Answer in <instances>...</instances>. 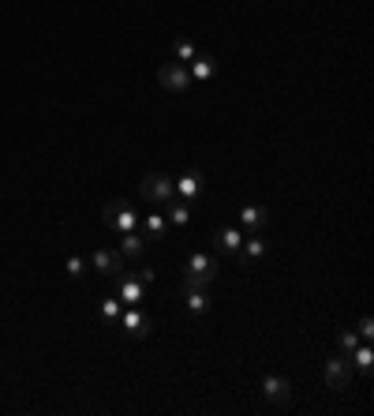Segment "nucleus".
<instances>
[{
	"mask_svg": "<svg viewBox=\"0 0 374 416\" xmlns=\"http://www.w3.org/2000/svg\"><path fill=\"white\" fill-rule=\"evenodd\" d=\"M213 281H217V259L195 252L191 259H187V274H183L180 293L183 289H206V285H213Z\"/></svg>",
	"mask_w": 374,
	"mask_h": 416,
	"instance_id": "nucleus-1",
	"label": "nucleus"
},
{
	"mask_svg": "<svg viewBox=\"0 0 374 416\" xmlns=\"http://www.w3.org/2000/svg\"><path fill=\"white\" fill-rule=\"evenodd\" d=\"M139 191L146 203H172V195H176V180H172L169 173H146L139 180Z\"/></svg>",
	"mask_w": 374,
	"mask_h": 416,
	"instance_id": "nucleus-2",
	"label": "nucleus"
},
{
	"mask_svg": "<svg viewBox=\"0 0 374 416\" xmlns=\"http://www.w3.org/2000/svg\"><path fill=\"white\" fill-rule=\"evenodd\" d=\"M101 222L109 225V229H116V232H135L139 229V210H131L128 199H113L101 210Z\"/></svg>",
	"mask_w": 374,
	"mask_h": 416,
	"instance_id": "nucleus-3",
	"label": "nucleus"
},
{
	"mask_svg": "<svg viewBox=\"0 0 374 416\" xmlns=\"http://www.w3.org/2000/svg\"><path fill=\"white\" fill-rule=\"evenodd\" d=\"M322 375H326L329 390H348V383H352V356H329L322 364Z\"/></svg>",
	"mask_w": 374,
	"mask_h": 416,
	"instance_id": "nucleus-4",
	"label": "nucleus"
},
{
	"mask_svg": "<svg viewBox=\"0 0 374 416\" xmlns=\"http://www.w3.org/2000/svg\"><path fill=\"white\" fill-rule=\"evenodd\" d=\"M157 83H162L165 90H172V94H183V90H191V72L183 68V64L169 60L157 68Z\"/></svg>",
	"mask_w": 374,
	"mask_h": 416,
	"instance_id": "nucleus-5",
	"label": "nucleus"
},
{
	"mask_svg": "<svg viewBox=\"0 0 374 416\" xmlns=\"http://www.w3.org/2000/svg\"><path fill=\"white\" fill-rule=\"evenodd\" d=\"M262 398L273 401V405H288L292 401V383L285 379V375H266L262 379Z\"/></svg>",
	"mask_w": 374,
	"mask_h": 416,
	"instance_id": "nucleus-6",
	"label": "nucleus"
},
{
	"mask_svg": "<svg viewBox=\"0 0 374 416\" xmlns=\"http://www.w3.org/2000/svg\"><path fill=\"white\" fill-rule=\"evenodd\" d=\"M94 270L105 278H116L120 270H124V255L113 252V248H101V252H94Z\"/></svg>",
	"mask_w": 374,
	"mask_h": 416,
	"instance_id": "nucleus-7",
	"label": "nucleus"
},
{
	"mask_svg": "<svg viewBox=\"0 0 374 416\" xmlns=\"http://www.w3.org/2000/svg\"><path fill=\"white\" fill-rule=\"evenodd\" d=\"M154 330V319L146 315V311H139V308H131L128 315H124V334L128 337H146Z\"/></svg>",
	"mask_w": 374,
	"mask_h": 416,
	"instance_id": "nucleus-8",
	"label": "nucleus"
},
{
	"mask_svg": "<svg viewBox=\"0 0 374 416\" xmlns=\"http://www.w3.org/2000/svg\"><path fill=\"white\" fill-rule=\"evenodd\" d=\"M213 248H217V252H229V255H236L239 248H244V237H239V229H229V225H225V229H217V232H213Z\"/></svg>",
	"mask_w": 374,
	"mask_h": 416,
	"instance_id": "nucleus-9",
	"label": "nucleus"
},
{
	"mask_svg": "<svg viewBox=\"0 0 374 416\" xmlns=\"http://www.w3.org/2000/svg\"><path fill=\"white\" fill-rule=\"evenodd\" d=\"M113 296H120V304H128V308H139V300H142V281H139V278L120 281Z\"/></svg>",
	"mask_w": 374,
	"mask_h": 416,
	"instance_id": "nucleus-10",
	"label": "nucleus"
},
{
	"mask_svg": "<svg viewBox=\"0 0 374 416\" xmlns=\"http://www.w3.org/2000/svg\"><path fill=\"white\" fill-rule=\"evenodd\" d=\"M120 255L124 259H142L146 255V237H139V232H120Z\"/></svg>",
	"mask_w": 374,
	"mask_h": 416,
	"instance_id": "nucleus-11",
	"label": "nucleus"
},
{
	"mask_svg": "<svg viewBox=\"0 0 374 416\" xmlns=\"http://www.w3.org/2000/svg\"><path fill=\"white\" fill-rule=\"evenodd\" d=\"M213 72H217V64H213V57H206V53H195V60H191V79H198V83H210V79H213Z\"/></svg>",
	"mask_w": 374,
	"mask_h": 416,
	"instance_id": "nucleus-12",
	"label": "nucleus"
},
{
	"mask_svg": "<svg viewBox=\"0 0 374 416\" xmlns=\"http://www.w3.org/2000/svg\"><path fill=\"white\" fill-rule=\"evenodd\" d=\"M176 191L183 195V199L198 195V191H203V173H195V169H191V173H183V176L176 180Z\"/></svg>",
	"mask_w": 374,
	"mask_h": 416,
	"instance_id": "nucleus-13",
	"label": "nucleus"
},
{
	"mask_svg": "<svg viewBox=\"0 0 374 416\" xmlns=\"http://www.w3.org/2000/svg\"><path fill=\"white\" fill-rule=\"evenodd\" d=\"M183 296H187V308H191L195 315H206V311H210V304H213L206 289H183Z\"/></svg>",
	"mask_w": 374,
	"mask_h": 416,
	"instance_id": "nucleus-14",
	"label": "nucleus"
},
{
	"mask_svg": "<svg viewBox=\"0 0 374 416\" xmlns=\"http://www.w3.org/2000/svg\"><path fill=\"white\" fill-rule=\"evenodd\" d=\"M239 222H244L251 232H262V225H266V210H262V206H244V210H239Z\"/></svg>",
	"mask_w": 374,
	"mask_h": 416,
	"instance_id": "nucleus-15",
	"label": "nucleus"
},
{
	"mask_svg": "<svg viewBox=\"0 0 374 416\" xmlns=\"http://www.w3.org/2000/svg\"><path fill=\"white\" fill-rule=\"evenodd\" d=\"M266 255V240H262V232H251V240L244 244V255H239V263H251V259H262Z\"/></svg>",
	"mask_w": 374,
	"mask_h": 416,
	"instance_id": "nucleus-16",
	"label": "nucleus"
},
{
	"mask_svg": "<svg viewBox=\"0 0 374 416\" xmlns=\"http://www.w3.org/2000/svg\"><path fill=\"white\" fill-rule=\"evenodd\" d=\"M348 356L356 360V368H359V371H363V375H370V364H374V353H370V345H356Z\"/></svg>",
	"mask_w": 374,
	"mask_h": 416,
	"instance_id": "nucleus-17",
	"label": "nucleus"
},
{
	"mask_svg": "<svg viewBox=\"0 0 374 416\" xmlns=\"http://www.w3.org/2000/svg\"><path fill=\"white\" fill-rule=\"evenodd\" d=\"M165 206H169L172 225H187V218H191V206H187V203H165Z\"/></svg>",
	"mask_w": 374,
	"mask_h": 416,
	"instance_id": "nucleus-18",
	"label": "nucleus"
},
{
	"mask_svg": "<svg viewBox=\"0 0 374 416\" xmlns=\"http://www.w3.org/2000/svg\"><path fill=\"white\" fill-rule=\"evenodd\" d=\"M101 315L109 319V322H116L120 315H124V304H120V296H109V300L101 304Z\"/></svg>",
	"mask_w": 374,
	"mask_h": 416,
	"instance_id": "nucleus-19",
	"label": "nucleus"
},
{
	"mask_svg": "<svg viewBox=\"0 0 374 416\" xmlns=\"http://www.w3.org/2000/svg\"><path fill=\"white\" fill-rule=\"evenodd\" d=\"M165 218L162 214H150V218H146V237H150V240H157V237H162V232H165Z\"/></svg>",
	"mask_w": 374,
	"mask_h": 416,
	"instance_id": "nucleus-20",
	"label": "nucleus"
},
{
	"mask_svg": "<svg viewBox=\"0 0 374 416\" xmlns=\"http://www.w3.org/2000/svg\"><path fill=\"white\" fill-rule=\"evenodd\" d=\"M195 53H198V49H195L191 42H176V49H172V57H176V64H183V60H195Z\"/></svg>",
	"mask_w": 374,
	"mask_h": 416,
	"instance_id": "nucleus-21",
	"label": "nucleus"
},
{
	"mask_svg": "<svg viewBox=\"0 0 374 416\" xmlns=\"http://www.w3.org/2000/svg\"><path fill=\"white\" fill-rule=\"evenodd\" d=\"M337 342H341V349H344V353H352V349L359 345V334H356V330H344V334L337 337Z\"/></svg>",
	"mask_w": 374,
	"mask_h": 416,
	"instance_id": "nucleus-22",
	"label": "nucleus"
},
{
	"mask_svg": "<svg viewBox=\"0 0 374 416\" xmlns=\"http://www.w3.org/2000/svg\"><path fill=\"white\" fill-rule=\"evenodd\" d=\"M83 270H86V263H83L79 255H72V259H68V278H83Z\"/></svg>",
	"mask_w": 374,
	"mask_h": 416,
	"instance_id": "nucleus-23",
	"label": "nucleus"
},
{
	"mask_svg": "<svg viewBox=\"0 0 374 416\" xmlns=\"http://www.w3.org/2000/svg\"><path fill=\"white\" fill-rule=\"evenodd\" d=\"M359 337H363V342H370V337H374V322H370V315H363V319H359V330H356Z\"/></svg>",
	"mask_w": 374,
	"mask_h": 416,
	"instance_id": "nucleus-24",
	"label": "nucleus"
},
{
	"mask_svg": "<svg viewBox=\"0 0 374 416\" xmlns=\"http://www.w3.org/2000/svg\"><path fill=\"white\" fill-rule=\"evenodd\" d=\"M135 278H139L142 285H150V281H154V270H150V266H139V270H135Z\"/></svg>",
	"mask_w": 374,
	"mask_h": 416,
	"instance_id": "nucleus-25",
	"label": "nucleus"
}]
</instances>
